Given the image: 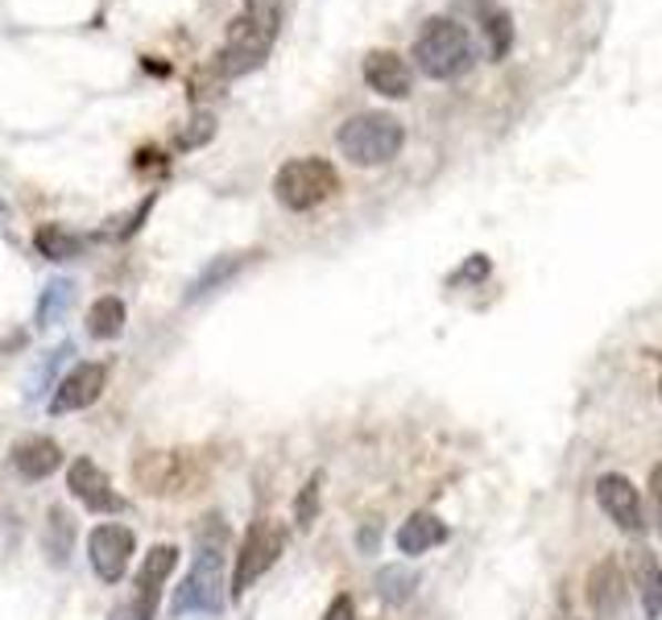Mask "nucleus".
I'll use <instances>...</instances> for the list:
<instances>
[{
	"label": "nucleus",
	"instance_id": "1",
	"mask_svg": "<svg viewBox=\"0 0 662 620\" xmlns=\"http://www.w3.org/2000/svg\"><path fill=\"white\" fill-rule=\"evenodd\" d=\"M228 542V526L220 513H207L195 529V562L187 579L174 591V612H220L224 608V575H220V550Z\"/></svg>",
	"mask_w": 662,
	"mask_h": 620
},
{
	"label": "nucleus",
	"instance_id": "2",
	"mask_svg": "<svg viewBox=\"0 0 662 620\" xmlns=\"http://www.w3.org/2000/svg\"><path fill=\"white\" fill-rule=\"evenodd\" d=\"M414 62L426 79H439V83L468 75L476 62L473 38L452 17H431L414 38Z\"/></svg>",
	"mask_w": 662,
	"mask_h": 620
},
{
	"label": "nucleus",
	"instance_id": "3",
	"mask_svg": "<svg viewBox=\"0 0 662 620\" xmlns=\"http://www.w3.org/2000/svg\"><path fill=\"white\" fill-rule=\"evenodd\" d=\"M335 145L352 166H385V162H394L402 154L406 128L390 112H356V116H348L340 124Z\"/></svg>",
	"mask_w": 662,
	"mask_h": 620
},
{
	"label": "nucleus",
	"instance_id": "4",
	"mask_svg": "<svg viewBox=\"0 0 662 620\" xmlns=\"http://www.w3.org/2000/svg\"><path fill=\"white\" fill-rule=\"evenodd\" d=\"M133 480L149 496H183L204 488L207 467L190 451H145L133 464Z\"/></svg>",
	"mask_w": 662,
	"mask_h": 620
},
{
	"label": "nucleus",
	"instance_id": "5",
	"mask_svg": "<svg viewBox=\"0 0 662 620\" xmlns=\"http://www.w3.org/2000/svg\"><path fill=\"white\" fill-rule=\"evenodd\" d=\"M340 190V174L323 157H294L273 178V195L286 211H311Z\"/></svg>",
	"mask_w": 662,
	"mask_h": 620
},
{
	"label": "nucleus",
	"instance_id": "6",
	"mask_svg": "<svg viewBox=\"0 0 662 620\" xmlns=\"http://www.w3.org/2000/svg\"><path fill=\"white\" fill-rule=\"evenodd\" d=\"M269 46H273V38H269L261 25H252L249 17H237V21H228V33H224V46L211 54V71L228 83V79L237 75H249L257 71L261 62L269 59Z\"/></svg>",
	"mask_w": 662,
	"mask_h": 620
},
{
	"label": "nucleus",
	"instance_id": "7",
	"mask_svg": "<svg viewBox=\"0 0 662 620\" xmlns=\"http://www.w3.org/2000/svg\"><path fill=\"white\" fill-rule=\"evenodd\" d=\"M286 550V526L282 521H257V526L245 534V542H240V555H237V571H232V596H245V591L261 579V575L282 558Z\"/></svg>",
	"mask_w": 662,
	"mask_h": 620
},
{
	"label": "nucleus",
	"instance_id": "8",
	"mask_svg": "<svg viewBox=\"0 0 662 620\" xmlns=\"http://www.w3.org/2000/svg\"><path fill=\"white\" fill-rule=\"evenodd\" d=\"M104 389H108V364H100V360H87V364H75V369L66 372L59 389H54V397L46 402L50 414H75V410H87L104 397Z\"/></svg>",
	"mask_w": 662,
	"mask_h": 620
},
{
	"label": "nucleus",
	"instance_id": "9",
	"mask_svg": "<svg viewBox=\"0 0 662 620\" xmlns=\"http://www.w3.org/2000/svg\"><path fill=\"white\" fill-rule=\"evenodd\" d=\"M133 529L125 526H95L92 538H87V558H92V571L104 579V583H121L133 562Z\"/></svg>",
	"mask_w": 662,
	"mask_h": 620
},
{
	"label": "nucleus",
	"instance_id": "10",
	"mask_svg": "<svg viewBox=\"0 0 662 620\" xmlns=\"http://www.w3.org/2000/svg\"><path fill=\"white\" fill-rule=\"evenodd\" d=\"M597 500H600V509L609 513V521H613L617 529H625V534H642V529H647V509H642V496H638V488L630 484V476H617V472L600 476Z\"/></svg>",
	"mask_w": 662,
	"mask_h": 620
},
{
	"label": "nucleus",
	"instance_id": "11",
	"mask_svg": "<svg viewBox=\"0 0 662 620\" xmlns=\"http://www.w3.org/2000/svg\"><path fill=\"white\" fill-rule=\"evenodd\" d=\"M625 600H630V579L621 571L617 558H604L588 571V604L597 620H621L625 617Z\"/></svg>",
	"mask_w": 662,
	"mask_h": 620
},
{
	"label": "nucleus",
	"instance_id": "12",
	"mask_svg": "<svg viewBox=\"0 0 662 620\" xmlns=\"http://www.w3.org/2000/svg\"><path fill=\"white\" fill-rule=\"evenodd\" d=\"M66 488H71V496H75L87 513H121L125 509V500L112 493L108 476H104L100 464H92V459H75V464L66 467Z\"/></svg>",
	"mask_w": 662,
	"mask_h": 620
},
{
	"label": "nucleus",
	"instance_id": "13",
	"mask_svg": "<svg viewBox=\"0 0 662 620\" xmlns=\"http://www.w3.org/2000/svg\"><path fill=\"white\" fill-rule=\"evenodd\" d=\"M364 83L385 100H406L414 87V71L397 50H369L364 54Z\"/></svg>",
	"mask_w": 662,
	"mask_h": 620
},
{
	"label": "nucleus",
	"instance_id": "14",
	"mask_svg": "<svg viewBox=\"0 0 662 620\" xmlns=\"http://www.w3.org/2000/svg\"><path fill=\"white\" fill-rule=\"evenodd\" d=\"M630 583L642 600L647 620L662 617V562L654 558L650 546H630Z\"/></svg>",
	"mask_w": 662,
	"mask_h": 620
},
{
	"label": "nucleus",
	"instance_id": "15",
	"mask_svg": "<svg viewBox=\"0 0 662 620\" xmlns=\"http://www.w3.org/2000/svg\"><path fill=\"white\" fill-rule=\"evenodd\" d=\"M9 455H13V467L25 480H46V476H54L63 467V447L54 438H46V434L21 438V443H13Z\"/></svg>",
	"mask_w": 662,
	"mask_h": 620
},
{
	"label": "nucleus",
	"instance_id": "16",
	"mask_svg": "<svg viewBox=\"0 0 662 620\" xmlns=\"http://www.w3.org/2000/svg\"><path fill=\"white\" fill-rule=\"evenodd\" d=\"M447 542V526H443L435 513H411L402 529H397V550L402 555H426V550H435V546Z\"/></svg>",
	"mask_w": 662,
	"mask_h": 620
},
{
	"label": "nucleus",
	"instance_id": "17",
	"mask_svg": "<svg viewBox=\"0 0 662 620\" xmlns=\"http://www.w3.org/2000/svg\"><path fill=\"white\" fill-rule=\"evenodd\" d=\"M174 567H178V546H170V542L154 546V550L145 555L137 579H133V596H142V600H154V604H158L162 583L174 575Z\"/></svg>",
	"mask_w": 662,
	"mask_h": 620
},
{
	"label": "nucleus",
	"instance_id": "18",
	"mask_svg": "<svg viewBox=\"0 0 662 620\" xmlns=\"http://www.w3.org/2000/svg\"><path fill=\"white\" fill-rule=\"evenodd\" d=\"M83 245H87V236L71 232L63 224H42L38 232H33V248L46 257V261H71V257H80Z\"/></svg>",
	"mask_w": 662,
	"mask_h": 620
},
{
	"label": "nucleus",
	"instance_id": "19",
	"mask_svg": "<svg viewBox=\"0 0 662 620\" xmlns=\"http://www.w3.org/2000/svg\"><path fill=\"white\" fill-rule=\"evenodd\" d=\"M125 331V302L116 294L95 298L92 310H87V335L92 340H116Z\"/></svg>",
	"mask_w": 662,
	"mask_h": 620
},
{
	"label": "nucleus",
	"instance_id": "20",
	"mask_svg": "<svg viewBox=\"0 0 662 620\" xmlns=\"http://www.w3.org/2000/svg\"><path fill=\"white\" fill-rule=\"evenodd\" d=\"M480 25H485V38H489V59H509V50H514V17L505 9H485Z\"/></svg>",
	"mask_w": 662,
	"mask_h": 620
},
{
	"label": "nucleus",
	"instance_id": "21",
	"mask_svg": "<svg viewBox=\"0 0 662 620\" xmlns=\"http://www.w3.org/2000/svg\"><path fill=\"white\" fill-rule=\"evenodd\" d=\"M71 298H75V281H50L46 290H42V298H38V327H50L59 323L66 314V307H71Z\"/></svg>",
	"mask_w": 662,
	"mask_h": 620
},
{
	"label": "nucleus",
	"instance_id": "22",
	"mask_svg": "<svg viewBox=\"0 0 662 620\" xmlns=\"http://www.w3.org/2000/svg\"><path fill=\"white\" fill-rule=\"evenodd\" d=\"M249 261V252H232V257H220V261H211L204 269V273H199V278L190 281V290H187V298H204L207 290H216V286H224V281L232 278V273H237L240 265Z\"/></svg>",
	"mask_w": 662,
	"mask_h": 620
},
{
	"label": "nucleus",
	"instance_id": "23",
	"mask_svg": "<svg viewBox=\"0 0 662 620\" xmlns=\"http://www.w3.org/2000/svg\"><path fill=\"white\" fill-rule=\"evenodd\" d=\"M46 542H50V558L63 567L66 558H71V538H75V521H71V513L66 509H50L46 513Z\"/></svg>",
	"mask_w": 662,
	"mask_h": 620
},
{
	"label": "nucleus",
	"instance_id": "24",
	"mask_svg": "<svg viewBox=\"0 0 662 620\" xmlns=\"http://www.w3.org/2000/svg\"><path fill=\"white\" fill-rule=\"evenodd\" d=\"M211 137H216V116H211L207 108H199L183 128H178L174 145H178V149H199V145H207Z\"/></svg>",
	"mask_w": 662,
	"mask_h": 620
},
{
	"label": "nucleus",
	"instance_id": "25",
	"mask_svg": "<svg viewBox=\"0 0 662 620\" xmlns=\"http://www.w3.org/2000/svg\"><path fill=\"white\" fill-rule=\"evenodd\" d=\"M319 496H323V472H316L311 480L302 484L299 500H294V521H299L302 529L316 526V517H319Z\"/></svg>",
	"mask_w": 662,
	"mask_h": 620
},
{
	"label": "nucleus",
	"instance_id": "26",
	"mask_svg": "<svg viewBox=\"0 0 662 620\" xmlns=\"http://www.w3.org/2000/svg\"><path fill=\"white\" fill-rule=\"evenodd\" d=\"M282 4L286 0H245V17L252 25H261L269 38H278V25H282Z\"/></svg>",
	"mask_w": 662,
	"mask_h": 620
},
{
	"label": "nucleus",
	"instance_id": "27",
	"mask_svg": "<svg viewBox=\"0 0 662 620\" xmlns=\"http://www.w3.org/2000/svg\"><path fill=\"white\" fill-rule=\"evenodd\" d=\"M377 583H381V596H385L390 604H406V600H411V588H414V575L397 571V567H385Z\"/></svg>",
	"mask_w": 662,
	"mask_h": 620
},
{
	"label": "nucleus",
	"instance_id": "28",
	"mask_svg": "<svg viewBox=\"0 0 662 620\" xmlns=\"http://www.w3.org/2000/svg\"><path fill=\"white\" fill-rule=\"evenodd\" d=\"M154 612H158V604L154 600H142V596H128L125 604L112 608L108 620H154Z\"/></svg>",
	"mask_w": 662,
	"mask_h": 620
},
{
	"label": "nucleus",
	"instance_id": "29",
	"mask_svg": "<svg viewBox=\"0 0 662 620\" xmlns=\"http://www.w3.org/2000/svg\"><path fill=\"white\" fill-rule=\"evenodd\" d=\"M489 257H485V252H473V257H468V265H459L456 273H452V286H459V281H464V286H468V281H485L489 278Z\"/></svg>",
	"mask_w": 662,
	"mask_h": 620
},
{
	"label": "nucleus",
	"instance_id": "30",
	"mask_svg": "<svg viewBox=\"0 0 662 620\" xmlns=\"http://www.w3.org/2000/svg\"><path fill=\"white\" fill-rule=\"evenodd\" d=\"M650 505H654V529L662 538V464L650 472Z\"/></svg>",
	"mask_w": 662,
	"mask_h": 620
},
{
	"label": "nucleus",
	"instance_id": "31",
	"mask_svg": "<svg viewBox=\"0 0 662 620\" xmlns=\"http://www.w3.org/2000/svg\"><path fill=\"white\" fill-rule=\"evenodd\" d=\"M323 620H356V604H352V596H335L323 612Z\"/></svg>",
	"mask_w": 662,
	"mask_h": 620
},
{
	"label": "nucleus",
	"instance_id": "32",
	"mask_svg": "<svg viewBox=\"0 0 662 620\" xmlns=\"http://www.w3.org/2000/svg\"><path fill=\"white\" fill-rule=\"evenodd\" d=\"M659 393H662V381H659Z\"/></svg>",
	"mask_w": 662,
	"mask_h": 620
}]
</instances>
